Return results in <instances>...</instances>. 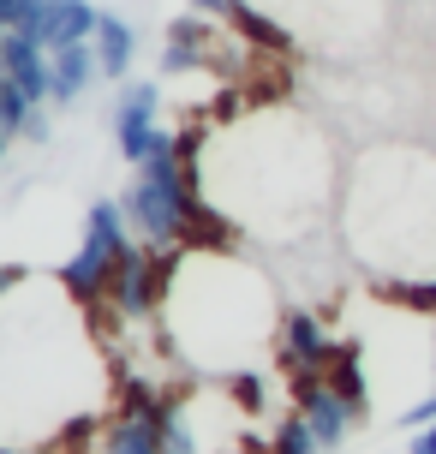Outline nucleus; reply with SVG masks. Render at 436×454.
<instances>
[{
  "label": "nucleus",
  "instance_id": "obj_1",
  "mask_svg": "<svg viewBox=\"0 0 436 454\" xmlns=\"http://www.w3.org/2000/svg\"><path fill=\"white\" fill-rule=\"evenodd\" d=\"M120 209H126V222L138 227L144 246L174 251L191 233L198 198H191V174H185V132H180V144H167L161 156L132 168V180L120 185Z\"/></svg>",
  "mask_w": 436,
  "mask_h": 454
},
{
  "label": "nucleus",
  "instance_id": "obj_2",
  "mask_svg": "<svg viewBox=\"0 0 436 454\" xmlns=\"http://www.w3.org/2000/svg\"><path fill=\"white\" fill-rule=\"evenodd\" d=\"M132 246H138V227L126 222L120 198L90 204V215H84V239H78V251L60 263V287H66V299L78 305V311L108 305V287H114V275H120V257H126Z\"/></svg>",
  "mask_w": 436,
  "mask_h": 454
},
{
  "label": "nucleus",
  "instance_id": "obj_3",
  "mask_svg": "<svg viewBox=\"0 0 436 454\" xmlns=\"http://www.w3.org/2000/svg\"><path fill=\"white\" fill-rule=\"evenodd\" d=\"M108 126H114V150L126 168H144L167 144H180V132L161 126V84L156 78H126L114 96V120Z\"/></svg>",
  "mask_w": 436,
  "mask_h": 454
},
{
  "label": "nucleus",
  "instance_id": "obj_4",
  "mask_svg": "<svg viewBox=\"0 0 436 454\" xmlns=\"http://www.w3.org/2000/svg\"><path fill=\"white\" fill-rule=\"evenodd\" d=\"M335 335H329V323L311 311V305H281L276 311V359L281 371H293L299 377H323L329 364H335Z\"/></svg>",
  "mask_w": 436,
  "mask_h": 454
},
{
  "label": "nucleus",
  "instance_id": "obj_5",
  "mask_svg": "<svg viewBox=\"0 0 436 454\" xmlns=\"http://www.w3.org/2000/svg\"><path fill=\"white\" fill-rule=\"evenodd\" d=\"M96 24H102V6L96 0H24L12 30L30 36V43H43L48 54H60V48L96 43Z\"/></svg>",
  "mask_w": 436,
  "mask_h": 454
},
{
  "label": "nucleus",
  "instance_id": "obj_6",
  "mask_svg": "<svg viewBox=\"0 0 436 454\" xmlns=\"http://www.w3.org/2000/svg\"><path fill=\"white\" fill-rule=\"evenodd\" d=\"M167 281H174V263H167V251L161 246H132L126 257H120V275H114V287H108V305H114L120 317H150L161 305V294H167Z\"/></svg>",
  "mask_w": 436,
  "mask_h": 454
},
{
  "label": "nucleus",
  "instance_id": "obj_7",
  "mask_svg": "<svg viewBox=\"0 0 436 454\" xmlns=\"http://www.w3.org/2000/svg\"><path fill=\"white\" fill-rule=\"evenodd\" d=\"M299 412H305V425L317 431L323 449H341L346 436H353V425L365 419L329 377H299Z\"/></svg>",
  "mask_w": 436,
  "mask_h": 454
},
{
  "label": "nucleus",
  "instance_id": "obj_8",
  "mask_svg": "<svg viewBox=\"0 0 436 454\" xmlns=\"http://www.w3.org/2000/svg\"><path fill=\"white\" fill-rule=\"evenodd\" d=\"M167 412L174 401H150L138 388L132 407H120V419L102 436V454H161V431H167Z\"/></svg>",
  "mask_w": 436,
  "mask_h": 454
},
{
  "label": "nucleus",
  "instance_id": "obj_9",
  "mask_svg": "<svg viewBox=\"0 0 436 454\" xmlns=\"http://www.w3.org/2000/svg\"><path fill=\"white\" fill-rule=\"evenodd\" d=\"M0 78H12V84H19L36 108H48V102H54V54H48L43 43L19 36V30L0 43Z\"/></svg>",
  "mask_w": 436,
  "mask_h": 454
},
{
  "label": "nucleus",
  "instance_id": "obj_10",
  "mask_svg": "<svg viewBox=\"0 0 436 454\" xmlns=\"http://www.w3.org/2000/svg\"><path fill=\"white\" fill-rule=\"evenodd\" d=\"M209 60V19L204 12H180V19L167 24V36H161V72L167 78H185V72H198Z\"/></svg>",
  "mask_w": 436,
  "mask_h": 454
},
{
  "label": "nucleus",
  "instance_id": "obj_11",
  "mask_svg": "<svg viewBox=\"0 0 436 454\" xmlns=\"http://www.w3.org/2000/svg\"><path fill=\"white\" fill-rule=\"evenodd\" d=\"M90 48H96V67H102V78L126 84V78H132V60H138V24L120 19V12H102Z\"/></svg>",
  "mask_w": 436,
  "mask_h": 454
},
{
  "label": "nucleus",
  "instance_id": "obj_12",
  "mask_svg": "<svg viewBox=\"0 0 436 454\" xmlns=\"http://www.w3.org/2000/svg\"><path fill=\"white\" fill-rule=\"evenodd\" d=\"M96 78H102V67H96V48L90 43L60 48V54H54V108L84 102V90H90Z\"/></svg>",
  "mask_w": 436,
  "mask_h": 454
},
{
  "label": "nucleus",
  "instance_id": "obj_13",
  "mask_svg": "<svg viewBox=\"0 0 436 454\" xmlns=\"http://www.w3.org/2000/svg\"><path fill=\"white\" fill-rule=\"evenodd\" d=\"M0 126L12 137H30V144H48V114L30 102V96L12 84V78H0Z\"/></svg>",
  "mask_w": 436,
  "mask_h": 454
},
{
  "label": "nucleus",
  "instance_id": "obj_14",
  "mask_svg": "<svg viewBox=\"0 0 436 454\" xmlns=\"http://www.w3.org/2000/svg\"><path fill=\"white\" fill-rule=\"evenodd\" d=\"M228 24L239 30V36H245V43H257V48H287V30H281V24L269 19V12H257L252 0H239Z\"/></svg>",
  "mask_w": 436,
  "mask_h": 454
},
{
  "label": "nucleus",
  "instance_id": "obj_15",
  "mask_svg": "<svg viewBox=\"0 0 436 454\" xmlns=\"http://www.w3.org/2000/svg\"><path fill=\"white\" fill-rule=\"evenodd\" d=\"M323 377H329V383L341 388V395H346V401H353V407L365 412V359H359L353 347H341V353H335V364H329Z\"/></svg>",
  "mask_w": 436,
  "mask_h": 454
},
{
  "label": "nucleus",
  "instance_id": "obj_16",
  "mask_svg": "<svg viewBox=\"0 0 436 454\" xmlns=\"http://www.w3.org/2000/svg\"><path fill=\"white\" fill-rule=\"evenodd\" d=\"M269 454H323L317 431L305 425V412H287L276 425V436H269Z\"/></svg>",
  "mask_w": 436,
  "mask_h": 454
},
{
  "label": "nucleus",
  "instance_id": "obj_17",
  "mask_svg": "<svg viewBox=\"0 0 436 454\" xmlns=\"http://www.w3.org/2000/svg\"><path fill=\"white\" fill-rule=\"evenodd\" d=\"M389 299L407 305V311H431L436 317V275H407V281H389Z\"/></svg>",
  "mask_w": 436,
  "mask_h": 454
},
{
  "label": "nucleus",
  "instance_id": "obj_18",
  "mask_svg": "<svg viewBox=\"0 0 436 454\" xmlns=\"http://www.w3.org/2000/svg\"><path fill=\"white\" fill-rule=\"evenodd\" d=\"M161 454H198V436H191V425H185V412H180V407L167 412V431H161Z\"/></svg>",
  "mask_w": 436,
  "mask_h": 454
},
{
  "label": "nucleus",
  "instance_id": "obj_19",
  "mask_svg": "<svg viewBox=\"0 0 436 454\" xmlns=\"http://www.w3.org/2000/svg\"><path fill=\"white\" fill-rule=\"evenodd\" d=\"M424 425H436V388L418 395L413 407H401V431H424Z\"/></svg>",
  "mask_w": 436,
  "mask_h": 454
},
{
  "label": "nucleus",
  "instance_id": "obj_20",
  "mask_svg": "<svg viewBox=\"0 0 436 454\" xmlns=\"http://www.w3.org/2000/svg\"><path fill=\"white\" fill-rule=\"evenodd\" d=\"M233 6L239 0H191V12H204V19H233Z\"/></svg>",
  "mask_w": 436,
  "mask_h": 454
},
{
  "label": "nucleus",
  "instance_id": "obj_21",
  "mask_svg": "<svg viewBox=\"0 0 436 454\" xmlns=\"http://www.w3.org/2000/svg\"><path fill=\"white\" fill-rule=\"evenodd\" d=\"M407 454H436V425H424V431H413V442H407Z\"/></svg>",
  "mask_w": 436,
  "mask_h": 454
},
{
  "label": "nucleus",
  "instance_id": "obj_22",
  "mask_svg": "<svg viewBox=\"0 0 436 454\" xmlns=\"http://www.w3.org/2000/svg\"><path fill=\"white\" fill-rule=\"evenodd\" d=\"M24 275H30V270H24V263H0V294H6V287H19Z\"/></svg>",
  "mask_w": 436,
  "mask_h": 454
},
{
  "label": "nucleus",
  "instance_id": "obj_23",
  "mask_svg": "<svg viewBox=\"0 0 436 454\" xmlns=\"http://www.w3.org/2000/svg\"><path fill=\"white\" fill-rule=\"evenodd\" d=\"M19 12H24V0H0V19L6 24H19Z\"/></svg>",
  "mask_w": 436,
  "mask_h": 454
},
{
  "label": "nucleus",
  "instance_id": "obj_24",
  "mask_svg": "<svg viewBox=\"0 0 436 454\" xmlns=\"http://www.w3.org/2000/svg\"><path fill=\"white\" fill-rule=\"evenodd\" d=\"M6 150H12V132L0 126V168H6Z\"/></svg>",
  "mask_w": 436,
  "mask_h": 454
},
{
  "label": "nucleus",
  "instance_id": "obj_25",
  "mask_svg": "<svg viewBox=\"0 0 436 454\" xmlns=\"http://www.w3.org/2000/svg\"><path fill=\"white\" fill-rule=\"evenodd\" d=\"M431 371H436V317H431Z\"/></svg>",
  "mask_w": 436,
  "mask_h": 454
},
{
  "label": "nucleus",
  "instance_id": "obj_26",
  "mask_svg": "<svg viewBox=\"0 0 436 454\" xmlns=\"http://www.w3.org/2000/svg\"><path fill=\"white\" fill-rule=\"evenodd\" d=\"M6 36H12V24H6V19H0V43H6Z\"/></svg>",
  "mask_w": 436,
  "mask_h": 454
}]
</instances>
